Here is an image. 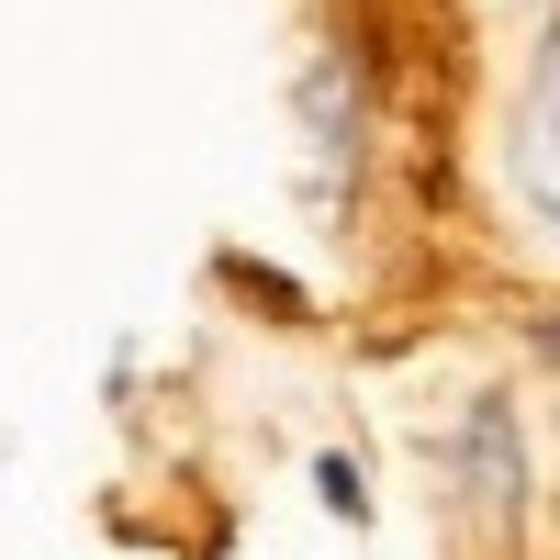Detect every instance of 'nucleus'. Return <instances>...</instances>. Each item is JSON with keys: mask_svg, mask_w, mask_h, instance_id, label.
<instances>
[{"mask_svg": "<svg viewBox=\"0 0 560 560\" xmlns=\"http://www.w3.org/2000/svg\"><path fill=\"white\" fill-rule=\"evenodd\" d=\"M504 168H516V202L560 224V0H549V34H538V68H527V102H516V147H504Z\"/></svg>", "mask_w": 560, "mask_h": 560, "instance_id": "f257e3e1", "label": "nucleus"}, {"mask_svg": "<svg viewBox=\"0 0 560 560\" xmlns=\"http://www.w3.org/2000/svg\"><path fill=\"white\" fill-rule=\"evenodd\" d=\"M471 471H482V516H516L527 471H516V427H504V404L471 415Z\"/></svg>", "mask_w": 560, "mask_h": 560, "instance_id": "f03ea898", "label": "nucleus"}, {"mask_svg": "<svg viewBox=\"0 0 560 560\" xmlns=\"http://www.w3.org/2000/svg\"><path fill=\"white\" fill-rule=\"evenodd\" d=\"M538 348H549V359H560V314H549V337H538Z\"/></svg>", "mask_w": 560, "mask_h": 560, "instance_id": "7ed1b4c3", "label": "nucleus"}]
</instances>
